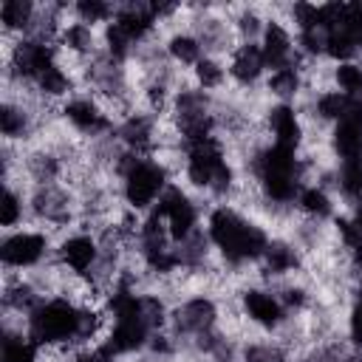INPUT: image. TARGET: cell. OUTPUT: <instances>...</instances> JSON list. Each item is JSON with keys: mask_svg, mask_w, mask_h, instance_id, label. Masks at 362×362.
<instances>
[{"mask_svg": "<svg viewBox=\"0 0 362 362\" xmlns=\"http://www.w3.org/2000/svg\"><path fill=\"white\" fill-rule=\"evenodd\" d=\"M206 235H209L215 252L221 255V260L226 263L229 274L235 269L257 263L272 240V235L266 232L263 223H257L255 218H249L246 212H240L229 204H218L206 212Z\"/></svg>", "mask_w": 362, "mask_h": 362, "instance_id": "6da1fadb", "label": "cell"}, {"mask_svg": "<svg viewBox=\"0 0 362 362\" xmlns=\"http://www.w3.org/2000/svg\"><path fill=\"white\" fill-rule=\"evenodd\" d=\"M79 314L82 308L74 305L65 297H48L42 300L31 317H28V337L40 345H74L76 348V337H79Z\"/></svg>", "mask_w": 362, "mask_h": 362, "instance_id": "7a4b0ae2", "label": "cell"}, {"mask_svg": "<svg viewBox=\"0 0 362 362\" xmlns=\"http://www.w3.org/2000/svg\"><path fill=\"white\" fill-rule=\"evenodd\" d=\"M48 260H57V243L40 226H20L11 232H3V240H0L3 266L31 272Z\"/></svg>", "mask_w": 362, "mask_h": 362, "instance_id": "3957f363", "label": "cell"}, {"mask_svg": "<svg viewBox=\"0 0 362 362\" xmlns=\"http://www.w3.org/2000/svg\"><path fill=\"white\" fill-rule=\"evenodd\" d=\"M167 187H170V175H167L150 156H141V158H136L133 167L122 175V201H124L130 209L147 215V212L158 204V198L164 195Z\"/></svg>", "mask_w": 362, "mask_h": 362, "instance_id": "277c9868", "label": "cell"}, {"mask_svg": "<svg viewBox=\"0 0 362 362\" xmlns=\"http://www.w3.org/2000/svg\"><path fill=\"white\" fill-rule=\"evenodd\" d=\"M240 308H243V317L263 334H274L288 317L269 286H246L240 291Z\"/></svg>", "mask_w": 362, "mask_h": 362, "instance_id": "5b68a950", "label": "cell"}, {"mask_svg": "<svg viewBox=\"0 0 362 362\" xmlns=\"http://www.w3.org/2000/svg\"><path fill=\"white\" fill-rule=\"evenodd\" d=\"M226 71H229V82L240 90H255L263 85L269 68L260 51V42H243L232 51V57L226 59Z\"/></svg>", "mask_w": 362, "mask_h": 362, "instance_id": "8992f818", "label": "cell"}, {"mask_svg": "<svg viewBox=\"0 0 362 362\" xmlns=\"http://www.w3.org/2000/svg\"><path fill=\"white\" fill-rule=\"evenodd\" d=\"M263 127L269 133V141L286 150L300 153L303 141H305V130H303V119L294 110V105H272L263 116Z\"/></svg>", "mask_w": 362, "mask_h": 362, "instance_id": "52a82bcc", "label": "cell"}, {"mask_svg": "<svg viewBox=\"0 0 362 362\" xmlns=\"http://www.w3.org/2000/svg\"><path fill=\"white\" fill-rule=\"evenodd\" d=\"M99 240L90 235V232H82V229H74L68 232L59 243H57V260L76 272V274H90V269L99 263Z\"/></svg>", "mask_w": 362, "mask_h": 362, "instance_id": "ba28073f", "label": "cell"}, {"mask_svg": "<svg viewBox=\"0 0 362 362\" xmlns=\"http://www.w3.org/2000/svg\"><path fill=\"white\" fill-rule=\"evenodd\" d=\"M294 209L303 218H314V221H334L337 218V201L320 184H303L297 192Z\"/></svg>", "mask_w": 362, "mask_h": 362, "instance_id": "9c48e42d", "label": "cell"}, {"mask_svg": "<svg viewBox=\"0 0 362 362\" xmlns=\"http://www.w3.org/2000/svg\"><path fill=\"white\" fill-rule=\"evenodd\" d=\"M34 14H37V3H31V0H3L0 3V31L25 37L34 23Z\"/></svg>", "mask_w": 362, "mask_h": 362, "instance_id": "30bf717a", "label": "cell"}, {"mask_svg": "<svg viewBox=\"0 0 362 362\" xmlns=\"http://www.w3.org/2000/svg\"><path fill=\"white\" fill-rule=\"evenodd\" d=\"M164 51H167V57L178 68H187V71H192L204 59V48H201V42H198V37L192 31H175V34H170L164 40Z\"/></svg>", "mask_w": 362, "mask_h": 362, "instance_id": "8fae6325", "label": "cell"}, {"mask_svg": "<svg viewBox=\"0 0 362 362\" xmlns=\"http://www.w3.org/2000/svg\"><path fill=\"white\" fill-rule=\"evenodd\" d=\"M40 351L28 334H3L0 362H40Z\"/></svg>", "mask_w": 362, "mask_h": 362, "instance_id": "7c38bea8", "label": "cell"}, {"mask_svg": "<svg viewBox=\"0 0 362 362\" xmlns=\"http://www.w3.org/2000/svg\"><path fill=\"white\" fill-rule=\"evenodd\" d=\"M334 90H339L351 102L362 105V62H337L334 65Z\"/></svg>", "mask_w": 362, "mask_h": 362, "instance_id": "4fadbf2b", "label": "cell"}]
</instances>
